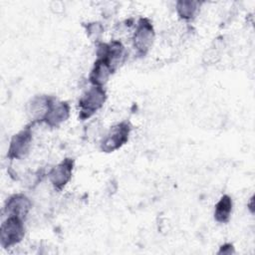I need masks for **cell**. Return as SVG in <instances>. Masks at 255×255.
<instances>
[{
  "instance_id": "obj_7",
  "label": "cell",
  "mask_w": 255,
  "mask_h": 255,
  "mask_svg": "<svg viewBox=\"0 0 255 255\" xmlns=\"http://www.w3.org/2000/svg\"><path fill=\"white\" fill-rule=\"evenodd\" d=\"M98 58H103L111 66L115 72L124 62L126 57L125 47L120 41H112L110 43H101L97 50Z\"/></svg>"
},
{
  "instance_id": "obj_3",
  "label": "cell",
  "mask_w": 255,
  "mask_h": 255,
  "mask_svg": "<svg viewBox=\"0 0 255 255\" xmlns=\"http://www.w3.org/2000/svg\"><path fill=\"white\" fill-rule=\"evenodd\" d=\"M130 129V125L128 122H121L112 127L101 141V150L113 152L121 148L128 140Z\"/></svg>"
},
{
  "instance_id": "obj_4",
  "label": "cell",
  "mask_w": 255,
  "mask_h": 255,
  "mask_svg": "<svg viewBox=\"0 0 255 255\" xmlns=\"http://www.w3.org/2000/svg\"><path fill=\"white\" fill-rule=\"evenodd\" d=\"M154 40V29L147 18H140L136 24L132 42L136 53L144 56L150 49Z\"/></svg>"
},
{
  "instance_id": "obj_8",
  "label": "cell",
  "mask_w": 255,
  "mask_h": 255,
  "mask_svg": "<svg viewBox=\"0 0 255 255\" xmlns=\"http://www.w3.org/2000/svg\"><path fill=\"white\" fill-rule=\"evenodd\" d=\"M74 169V159L65 158L49 172V179L56 190H62L71 180Z\"/></svg>"
},
{
  "instance_id": "obj_12",
  "label": "cell",
  "mask_w": 255,
  "mask_h": 255,
  "mask_svg": "<svg viewBox=\"0 0 255 255\" xmlns=\"http://www.w3.org/2000/svg\"><path fill=\"white\" fill-rule=\"evenodd\" d=\"M199 7V2L191 0H180L176 3V12L183 20H191L195 17Z\"/></svg>"
},
{
  "instance_id": "obj_5",
  "label": "cell",
  "mask_w": 255,
  "mask_h": 255,
  "mask_svg": "<svg viewBox=\"0 0 255 255\" xmlns=\"http://www.w3.org/2000/svg\"><path fill=\"white\" fill-rule=\"evenodd\" d=\"M34 124L32 122L31 125L26 126L22 130L12 136L7 152V156L10 159H22L29 153L33 138L32 126Z\"/></svg>"
},
{
  "instance_id": "obj_13",
  "label": "cell",
  "mask_w": 255,
  "mask_h": 255,
  "mask_svg": "<svg viewBox=\"0 0 255 255\" xmlns=\"http://www.w3.org/2000/svg\"><path fill=\"white\" fill-rule=\"evenodd\" d=\"M86 28H87V34H88V36H89L93 41H97V40L101 37V35H102L103 31H104L103 26H102L100 23H98V22L89 23Z\"/></svg>"
},
{
  "instance_id": "obj_10",
  "label": "cell",
  "mask_w": 255,
  "mask_h": 255,
  "mask_svg": "<svg viewBox=\"0 0 255 255\" xmlns=\"http://www.w3.org/2000/svg\"><path fill=\"white\" fill-rule=\"evenodd\" d=\"M114 73L111 66L103 58H98L93 66V69L90 73L89 80L92 86L103 87L109 80L110 76Z\"/></svg>"
},
{
  "instance_id": "obj_9",
  "label": "cell",
  "mask_w": 255,
  "mask_h": 255,
  "mask_svg": "<svg viewBox=\"0 0 255 255\" xmlns=\"http://www.w3.org/2000/svg\"><path fill=\"white\" fill-rule=\"evenodd\" d=\"M32 208L31 200L22 193L11 195L7 198L3 212L6 216H16L24 219Z\"/></svg>"
},
{
  "instance_id": "obj_11",
  "label": "cell",
  "mask_w": 255,
  "mask_h": 255,
  "mask_svg": "<svg viewBox=\"0 0 255 255\" xmlns=\"http://www.w3.org/2000/svg\"><path fill=\"white\" fill-rule=\"evenodd\" d=\"M232 199L229 195L225 194L221 196V198L215 205L214 219L218 223H227L230 219V215L232 212Z\"/></svg>"
},
{
  "instance_id": "obj_2",
  "label": "cell",
  "mask_w": 255,
  "mask_h": 255,
  "mask_svg": "<svg viewBox=\"0 0 255 255\" xmlns=\"http://www.w3.org/2000/svg\"><path fill=\"white\" fill-rule=\"evenodd\" d=\"M25 236V226L23 219L16 216H7L0 226V245L11 248L19 244Z\"/></svg>"
},
{
  "instance_id": "obj_6",
  "label": "cell",
  "mask_w": 255,
  "mask_h": 255,
  "mask_svg": "<svg viewBox=\"0 0 255 255\" xmlns=\"http://www.w3.org/2000/svg\"><path fill=\"white\" fill-rule=\"evenodd\" d=\"M70 116V106L67 102L58 101L56 98L50 96L48 109L41 120L51 128H57L68 120Z\"/></svg>"
},
{
  "instance_id": "obj_1",
  "label": "cell",
  "mask_w": 255,
  "mask_h": 255,
  "mask_svg": "<svg viewBox=\"0 0 255 255\" xmlns=\"http://www.w3.org/2000/svg\"><path fill=\"white\" fill-rule=\"evenodd\" d=\"M106 100V90L100 86H92L79 100V118L81 120H87L91 118L104 106Z\"/></svg>"
}]
</instances>
